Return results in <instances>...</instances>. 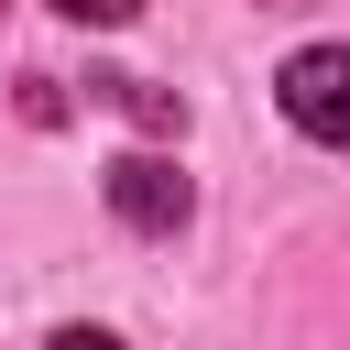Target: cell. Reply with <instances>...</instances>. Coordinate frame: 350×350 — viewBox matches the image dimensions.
<instances>
[{"label":"cell","mask_w":350,"mask_h":350,"mask_svg":"<svg viewBox=\"0 0 350 350\" xmlns=\"http://www.w3.org/2000/svg\"><path fill=\"white\" fill-rule=\"evenodd\" d=\"M273 98H284V120H295L306 142H339V153H350V44H306V55H284Z\"/></svg>","instance_id":"obj_1"},{"label":"cell","mask_w":350,"mask_h":350,"mask_svg":"<svg viewBox=\"0 0 350 350\" xmlns=\"http://www.w3.org/2000/svg\"><path fill=\"white\" fill-rule=\"evenodd\" d=\"M98 186H109V219H120V230H153V241H164V230H186V208H197V186H186L164 153H120Z\"/></svg>","instance_id":"obj_2"},{"label":"cell","mask_w":350,"mask_h":350,"mask_svg":"<svg viewBox=\"0 0 350 350\" xmlns=\"http://www.w3.org/2000/svg\"><path fill=\"white\" fill-rule=\"evenodd\" d=\"M109 88H120V109H131L142 131H175V120H186V109H175V88H142V77H109Z\"/></svg>","instance_id":"obj_3"},{"label":"cell","mask_w":350,"mask_h":350,"mask_svg":"<svg viewBox=\"0 0 350 350\" xmlns=\"http://www.w3.org/2000/svg\"><path fill=\"white\" fill-rule=\"evenodd\" d=\"M55 11H66V22H98V33H109V22H131L142 0H55Z\"/></svg>","instance_id":"obj_4"},{"label":"cell","mask_w":350,"mask_h":350,"mask_svg":"<svg viewBox=\"0 0 350 350\" xmlns=\"http://www.w3.org/2000/svg\"><path fill=\"white\" fill-rule=\"evenodd\" d=\"M44 350H120V339H109V328H55Z\"/></svg>","instance_id":"obj_5"}]
</instances>
